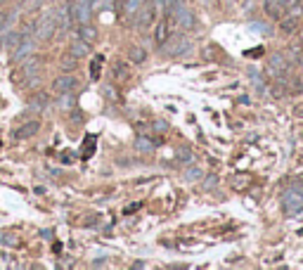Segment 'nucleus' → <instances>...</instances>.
<instances>
[{
	"instance_id": "f257e3e1",
	"label": "nucleus",
	"mask_w": 303,
	"mask_h": 270,
	"mask_svg": "<svg viewBox=\"0 0 303 270\" xmlns=\"http://www.w3.org/2000/svg\"><path fill=\"white\" fill-rule=\"evenodd\" d=\"M289 69H291V64L287 62V57L282 53L270 54V76H275V81H279V83L287 81L289 79Z\"/></svg>"
},
{
	"instance_id": "f03ea898",
	"label": "nucleus",
	"mask_w": 303,
	"mask_h": 270,
	"mask_svg": "<svg viewBox=\"0 0 303 270\" xmlns=\"http://www.w3.org/2000/svg\"><path fill=\"white\" fill-rule=\"evenodd\" d=\"M69 12L76 24H88L92 17V0H74L69 5Z\"/></svg>"
},
{
	"instance_id": "7ed1b4c3",
	"label": "nucleus",
	"mask_w": 303,
	"mask_h": 270,
	"mask_svg": "<svg viewBox=\"0 0 303 270\" xmlns=\"http://www.w3.org/2000/svg\"><path fill=\"white\" fill-rule=\"evenodd\" d=\"M36 50H38V38L28 33L27 38H24V41L14 48L12 59H14V62H24V59H28V57H33V54H36Z\"/></svg>"
},
{
	"instance_id": "20e7f679",
	"label": "nucleus",
	"mask_w": 303,
	"mask_h": 270,
	"mask_svg": "<svg viewBox=\"0 0 303 270\" xmlns=\"http://www.w3.org/2000/svg\"><path fill=\"white\" fill-rule=\"evenodd\" d=\"M55 33H57V28H55L53 12H45L38 22H36V38H38V41H48V38H53Z\"/></svg>"
},
{
	"instance_id": "39448f33",
	"label": "nucleus",
	"mask_w": 303,
	"mask_h": 270,
	"mask_svg": "<svg viewBox=\"0 0 303 270\" xmlns=\"http://www.w3.org/2000/svg\"><path fill=\"white\" fill-rule=\"evenodd\" d=\"M282 209H284V214H299L303 211V194L299 189H289V192H284V197H282Z\"/></svg>"
},
{
	"instance_id": "423d86ee",
	"label": "nucleus",
	"mask_w": 303,
	"mask_h": 270,
	"mask_svg": "<svg viewBox=\"0 0 303 270\" xmlns=\"http://www.w3.org/2000/svg\"><path fill=\"white\" fill-rule=\"evenodd\" d=\"M53 19H55V28H57V33H59V36H62V33H66V31L71 28V24H74L69 7H59V10H55Z\"/></svg>"
},
{
	"instance_id": "0eeeda50",
	"label": "nucleus",
	"mask_w": 303,
	"mask_h": 270,
	"mask_svg": "<svg viewBox=\"0 0 303 270\" xmlns=\"http://www.w3.org/2000/svg\"><path fill=\"white\" fill-rule=\"evenodd\" d=\"M53 88L57 93H74V88H79V79L74 76V74H62V76H57L53 81Z\"/></svg>"
},
{
	"instance_id": "6e6552de",
	"label": "nucleus",
	"mask_w": 303,
	"mask_h": 270,
	"mask_svg": "<svg viewBox=\"0 0 303 270\" xmlns=\"http://www.w3.org/2000/svg\"><path fill=\"white\" fill-rule=\"evenodd\" d=\"M173 19L178 22V27L180 28H185V31H190V28L194 27V12L187 7V5H180L178 10H175V14H173Z\"/></svg>"
},
{
	"instance_id": "1a4fd4ad",
	"label": "nucleus",
	"mask_w": 303,
	"mask_h": 270,
	"mask_svg": "<svg viewBox=\"0 0 303 270\" xmlns=\"http://www.w3.org/2000/svg\"><path fill=\"white\" fill-rule=\"evenodd\" d=\"M154 17H157V7L149 2L147 7H140V12L135 14V19H133V22H135V27H138V28H147L152 22H154Z\"/></svg>"
},
{
	"instance_id": "9d476101",
	"label": "nucleus",
	"mask_w": 303,
	"mask_h": 270,
	"mask_svg": "<svg viewBox=\"0 0 303 270\" xmlns=\"http://www.w3.org/2000/svg\"><path fill=\"white\" fill-rule=\"evenodd\" d=\"M187 53H192V41L185 38V36H178L175 43H173V48L168 50V54H171V57H183V54H187Z\"/></svg>"
},
{
	"instance_id": "9b49d317",
	"label": "nucleus",
	"mask_w": 303,
	"mask_h": 270,
	"mask_svg": "<svg viewBox=\"0 0 303 270\" xmlns=\"http://www.w3.org/2000/svg\"><path fill=\"white\" fill-rule=\"evenodd\" d=\"M38 131H40V121H28V123H24V126H19L12 135L17 140H27V137H33Z\"/></svg>"
},
{
	"instance_id": "f8f14e48",
	"label": "nucleus",
	"mask_w": 303,
	"mask_h": 270,
	"mask_svg": "<svg viewBox=\"0 0 303 270\" xmlns=\"http://www.w3.org/2000/svg\"><path fill=\"white\" fill-rule=\"evenodd\" d=\"M69 54H74L76 59L88 57V54H90V43L81 41V38H74V41H71V48H69Z\"/></svg>"
},
{
	"instance_id": "ddd939ff",
	"label": "nucleus",
	"mask_w": 303,
	"mask_h": 270,
	"mask_svg": "<svg viewBox=\"0 0 303 270\" xmlns=\"http://www.w3.org/2000/svg\"><path fill=\"white\" fill-rule=\"evenodd\" d=\"M263 7L268 17L270 19H282V12H284V7H282V2L279 0H263Z\"/></svg>"
},
{
	"instance_id": "4468645a",
	"label": "nucleus",
	"mask_w": 303,
	"mask_h": 270,
	"mask_svg": "<svg viewBox=\"0 0 303 270\" xmlns=\"http://www.w3.org/2000/svg\"><path fill=\"white\" fill-rule=\"evenodd\" d=\"M168 36H171V31H168V22L161 19V22L157 24V31H154V43H157V45H164V43L168 41Z\"/></svg>"
},
{
	"instance_id": "2eb2a0df",
	"label": "nucleus",
	"mask_w": 303,
	"mask_h": 270,
	"mask_svg": "<svg viewBox=\"0 0 303 270\" xmlns=\"http://www.w3.org/2000/svg\"><path fill=\"white\" fill-rule=\"evenodd\" d=\"M279 22H282V33H294V31L299 28V22H301V17H296V14H291V12H289V17H282Z\"/></svg>"
},
{
	"instance_id": "dca6fc26",
	"label": "nucleus",
	"mask_w": 303,
	"mask_h": 270,
	"mask_svg": "<svg viewBox=\"0 0 303 270\" xmlns=\"http://www.w3.org/2000/svg\"><path fill=\"white\" fill-rule=\"evenodd\" d=\"M140 7H142V0H123V14L128 19H135V14L140 12Z\"/></svg>"
},
{
	"instance_id": "f3484780",
	"label": "nucleus",
	"mask_w": 303,
	"mask_h": 270,
	"mask_svg": "<svg viewBox=\"0 0 303 270\" xmlns=\"http://www.w3.org/2000/svg\"><path fill=\"white\" fill-rule=\"evenodd\" d=\"M79 38H81V41H85V43H92L95 38H97V31H95V28H90L88 24H81Z\"/></svg>"
},
{
	"instance_id": "a211bd4d",
	"label": "nucleus",
	"mask_w": 303,
	"mask_h": 270,
	"mask_svg": "<svg viewBox=\"0 0 303 270\" xmlns=\"http://www.w3.org/2000/svg\"><path fill=\"white\" fill-rule=\"evenodd\" d=\"M71 107H74V95L62 93L59 95V100H57V109H59V111H69Z\"/></svg>"
},
{
	"instance_id": "6ab92c4d",
	"label": "nucleus",
	"mask_w": 303,
	"mask_h": 270,
	"mask_svg": "<svg viewBox=\"0 0 303 270\" xmlns=\"http://www.w3.org/2000/svg\"><path fill=\"white\" fill-rule=\"evenodd\" d=\"M135 149L142 152V154H149V152H154V142L149 137H138L135 140Z\"/></svg>"
},
{
	"instance_id": "aec40b11",
	"label": "nucleus",
	"mask_w": 303,
	"mask_h": 270,
	"mask_svg": "<svg viewBox=\"0 0 303 270\" xmlns=\"http://www.w3.org/2000/svg\"><path fill=\"white\" fill-rule=\"evenodd\" d=\"M289 57H291V62H294L296 67L303 69V48H301V45H291V48H289Z\"/></svg>"
},
{
	"instance_id": "412c9836",
	"label": "nucleus",
	"mask_w": 303,
	"mask_h": 270,
	"mask_svg": "<svg viewBox=\"0 0 303 270\" xmlns=\"http://www.w3.org/2000/svg\"><path fill=\"white\" fill-rule=\"evenodd\" d=\"M128 57H131L133 64H142V62L147 59V53L142 50V48H131V50H128Z\"/></svg>"
},
{
	"instance_id": "4be33fe9",
	"label": "nucleus",
	"mask_w": 303,
	"mask_h": 270,
	"mask_svg": "<svg viewBox=\"0 0 303 270\" xmlns=\"http://www.w3.org/2000/svg\"><path fill=\"white\" fill-rule=\"evenodd\" d=\"M185 180H187V183H197V180H201V171L194 168V166L187 168V171H185Z\"/></svg>"
},
{
	"instance_id": "5701e85b",
	"label": "nucleus",
	"mask_w": 303,
	"mask_h": 270,
	"mask_svg": "<svg viewBox=\"0 0 303 270\" xmlns=\"http://www.w3.org/2000/svg\"><path fill=\"white\" fill-rule=\"evenodd\" d=\"M76 62H79V59H76L74 54H69V57L62 59V69H64V71H71V69H76Z\"/></svg>"
},
{
	"instance_id": "b1692460",
	"label": "nucleus",
	"mask_w": 303,
	"mask_h": 270,
	"mask_svg": "<svg viewBox=\"0 0 303 270\" xmlns=\"http://www.w3.org/2000/svg\"><path fill=\"white\" fill-rule=\"evenodd\" d=\"M100 62H102V57H97V59L90 64V79H92V81H97V79H100Z\"/></svg>"
},
{
	"instance_id": "393cba45",
	"label": "nucleus",
	"mask_w": 303,
	"mask_h": 270,
	"mask_svg": "<svg viewBox=\"0 0 303 270\" xmlns=\"http://www.w3.org/2000/svg\"><path fill=\"white\" fill-rule=\"evenodd\" d=\"M178 159H180V162H185V163H192V152H190L187 147H180V149H178Z\"/></svg>"
},
{
	"instance_id": "a878e982",
	"label": "nucleus",
	"mask_w": 303,
	"mask_h": 270,
	"mask_svg": "<svg viewBox=\"0 0 303 270\" xmlns=\"http://www.w3.org/2000/svg\"><path fill=\"white\" fill-rule=\"evenodd\" d=\"M164 2H166V0H152V5L157 7V12H161V10H164Z\"/></svg>"
},
{
	"instance_id": "bb28decb",
	"label": "nucleus",
	"mask_w": 303,
	"mask_h": 270,
	"mask_svg": "<svg viewBox=\"0 0 303 270\" xmlns=\"http://www.w3.org/2000/svg\"><path fill=\"white\" fill-rule=\"evenodd\" d=\"M154 131L164 133V131H166V123H164V121H157V123H154Z\"/></svg>"
},
{
	"instance_id": "cd10ccee",
	"label": "nucleus",
	"mask_w": 303,
	"mask_h": 270,
	"mask_svg": "<svg viewBox=\"0 0 303 270\" xmlns=\"http://www.w3.org/2000/svg\"><path fill=\"white\" fill-rule=\"evenodd\" d=\"M213 185H216V178H209V180H206V188H213Z\"/></svg>"
},
{
	"instance_id": "c85d7f7f",
	"label": "nucleus",
	"mask_w": 303,
	"mask_h": 270,
	"mask_svg": "<svg viewBox=\"0 0 303 270\" xmlns=\"http://www.w3.org/2000/svg\"><path fill=\"white\" fill-rule=\"evenodd\" d=\"M0 2H7V0H0Z\"/></svg>"
},
{
	"instance_id": "c756f323",
	"label": "nucleus",
	"mask_w": 303,
	"mask_h": 270,
	"mask_svg": "<svg viewBox=\"0 0 303 270\" xmlns=\"http://www.w3.org/2000/svg\"><path fill=\"white\" fill-rule=\"evenodd\" d=\"M204 2H211V0H204Z\"/></svg>"
}]
</instances>
